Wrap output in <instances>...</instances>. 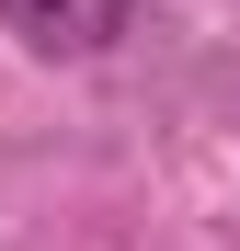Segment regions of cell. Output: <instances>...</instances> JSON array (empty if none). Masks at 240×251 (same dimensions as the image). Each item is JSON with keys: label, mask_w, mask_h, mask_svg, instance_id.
I'll return each mask as SVG.
<instances>
[{"label": "cell", "mask_w": 240, "mask_h": 251, "mask_svg": "<svg viewBox=\"0 0 240 251\" xmlns=\"http://www.w3.org/2000/svg\"><path fill=\"white\" fill-rule=\"evenodd\" d=\"M0 23H12L34 57H103L114 34L137 23V0H0Z\"/></svg>", "instance_id": "obj_1"}]
</instances>
